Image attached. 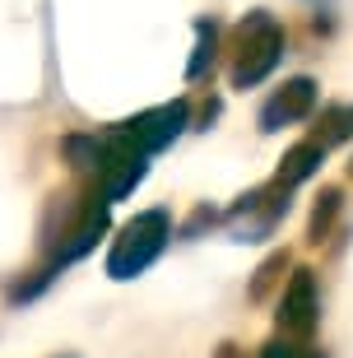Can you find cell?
<instances>
[{"mask_svg": "<svg viewBox=\"0 0 353 358\" xmlns=\"http://www.w3.org/2000/svg\"><path fill=\"white\" fill-rule=\"evenodd\" d=\"M168 238H172V219H168V210L135 214L131 224L121 228V238L112 242L107 275H112V279H135L140 270L154 266V256L168 247Z\"/></svg>", "mask_w": 353, "mask_h": 358, "instance_id": "6da1fadb", "label": "cell"}, {"mask_svg": "<svg viewBox=\"0 0 353 358\" xmlns=\"http://www.w3.org/2000/svg\"><path fill=\"white\" fill-rule=\"evenodd\" d=\"M279 52H284V28L270 19V14H247L242 28H237V66H233V84L237 89H251L261 84L270 70L279 66Z\"/></svg>", "mask_w": 353, "mask_h": 358, "instance_id": "7a4b0ae2", "label": "cell"}, {"mask_svg": "<svg viewBox=\"0 0 353 358\" xmlns=\"http://www.w3.org/2000/svg\"><path fill=\"white\" fill-rule=\"evenodd\" d=\"M121 131L131 135L144 154H158V149H168L186 131V103H168V107H154V112H140V117L121 121Z\"/></svg>", "mask_w": 353, "mask_h": 358, "instance_id": "3957f363", "label": "cell"}, {"mask_svg": "<svg viewBox=\"0 0 353 358\" xmlns=\"http://www.w3.org/2000/svg\"><path fill=\"white\" fill-rule=\"evenodd\" d=\"M316 279L312 270H293V279H288L284 298H279V331L288 335H307L316 326Z\"/></svg>", "mask_w": 353, "mask_h": 358, "instance_id": "277c9868", "label": "cell"}, {"mask_svg": "<svg viewBox=\"0 0 353 358\" xmlns=\"http://www.w3.org/2000/svg\"><path fill=\"white\" fill-rule=\"evenodd\" d=\"M312 107H316V84L312 80H293L284 84V89L265 103L261 112V131H279V126H288V121H302V117H312Z\"/></svg>", "mask_w": 353, "mask_h": 358, "instance_id": "5b68a950", "label": "cell"}, {"mask_svg": "<svg viewBox=\"0 0 353 358\" xmlns=\"http://www.w3.org/2000/svg\"><path fill=\"white\" fill-rule=\"evenodd\" d=\"M326 159V145L321 140H307V145H293L288 149V159H284V168H279V186H298V182H307V177L316 173V163Z\"/></svg>", "mask_w": 353, "mask_h": 358, "instance_id": "8992f818", "label": "cell"}, {"mask_svg": "<svg viewBox=\"0 0 353 358\" xmlns=\"http://www.w3.org/2000/svg\"><path fill=\"white\" fill-rule=\"evenodd\" d=\"M353 135V107H330L326 112V131H321V145H340V140H349Z\"/></svg>", "mask_w": 353, "mask_h": 358, "instance_id": "52a82bcc", "label": "cell"}, {"mask_svg": "<svg viewBox=\"0 0 353 358\" xmlns=\"http://www.w3.org/2000/svg\"><path fill=\"white\" fill-rule=\"evenodd\" d=\"M214 38H219V33H214V24H200V47H196V61H191V70H186L191 80H196V75H205V61H214Z\"/></svg>", "mask_w": 353, "mask_h": 358, "instance_id": "ba28073f", "label": "cell"}, {"mask_svg": "<svg viewBox=\"0 0 353 358\" xmlns=\"http://www.w3.org/2000/svg\"><path fill=\"white\" fill-rule=\"evenodd\" d=\"M326 205H316V214H312V242H321L326 238V228H330V219H335V210H340V196L335 191H326Z\"/></svg>", "mask_w": 353, "mask_h": 358, "instance_id": "9c48e42d", "label": "cell"}, {"mask_svg": "<svg viewBox=\"0 0 353 358\" xmlns=\"http://www.w3.org/2000/svg\"><path fill=\"white\" fill-rule=\"evenodd\" d=\"M261 358H321V354H312V349H302V345H265Z\"/></svg>", "mask_w": 353, "mask_h": 358, "instance_id": "30bf717a", "label": "cell"}, {"mask_svg": "<svg viewBox=\"0 0 353 358\" xmlns=\"http://www.w3.org/2000/svg\"><path fill=\"white\" fill-rule=\"evenodd\" d=\"M219 358H237V349H233V345H223V349H219Z\"/></svg>", "mask_w": 353, "mask_h": 358, "instance_id": "8fae6325", "label": "cell"}]
</instances>
